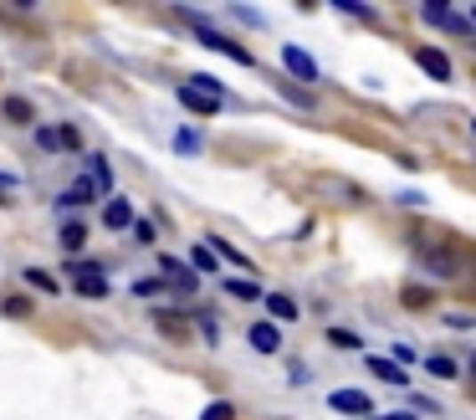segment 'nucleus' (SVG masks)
<instances>
[{"mask_svg":"<svg viewBox=\"0 0 476 420\" xmlns=\"http://www.w3.org/2000/svg\"><path fill=\"white\" fill-rule=\"evenodd\" d=\"M5 118H31V103H26V98H5Z\"/></svg>","mask_w":476,"mask_h":420,"instance_id":"23","label":"nucleus"},{"mask_svg":"<svg viewBox=\"0 0 476 420\" xmlns=\"http://www.w3.org/2000/svg\"><path fill=\"white\" fill-rule=\"evenodd\" d=\"M103 226L108 231H128V226H133V206H128V200H108Z\"/></svg>","mask_w":476,"mask_h":420,"instance_id":"11","label":"nucleus"},{"mask_svg":"<svg viewBox=\"0 0 476 420\" xmlns=\"http://www.w3.org/2000/svg\"><path fill=\"white\" fill-rule=\"evenodd\" d=\"M328 338L338 343V349H359V343H364V338H359V334H349V328H328Z\"/></svg>","mask_w":476,"mask_h":420,"instance_id":"24","label":"nucleus"},{"mask_svg":"<svg viewBox=\"0 0 476 420\" xmlns=\"http://www.w3.org/2000/svg\"><path fill=\"white\" fill-rule=\"evenodd\" d=\"M159 287H165L159 277H139V282H133V293H139V297H154V293H159Z\"/></svg>","mask_w":476,"mask_h":420,"instance_id":"27","label":"nucleus"},{"mask_svg":"<svg viewBox=\"0 0 476 420\" xmlns=\"http://www.w3.org/2000/svg\"><path fill=\"white\" fill-rule=\"evenodd\" d=\"M472 128H476V124H472Z\"/></svg>","mask_w":476,"mask_h":420,"instance_id":"33","label":"nucleus"},{"mask_svg":"<svg viewBox=\"0 0 476 420\" xmlns=\"http://www.w3.org/2000/svg\"><path fill=\"white\" fill-rule=\"evenodd\" d=\"M180 16H185L190 26H195V36H200V46H210V52H226L230 62H241V67H251V52L241 42H230V36H221V31H215V26L206 21V16H195V11H180Z\"/></svg>","mask_w":476,"mask_h":420,"instance_id":"1","label":"nucleus"},{"mask_svg":"<svg viewBox=\"0 0 476 420\" xmlns=\"http://www.w3.org/2000/svg\"><path fill=\"white\" fill-rule=\"evenodd\" d=\"M415 62H420V72H431L435 83H451V57H446V52L420 46V52H415Z\"/></svg>","mask_w":476,"mask_h":420,"instance_id":"7","label":"nucleus"},{"mask_svg":"<svg viewBox=\"0 0 476 420\" xmlns=\"http://www.w3.org/2000/svg\"><path fill=\"white\" fill-rule=\"evenodd\" d=\"M328 410H338V416H364V420H369L374 400L364 395V390H333V395H328Z\"/></svg>","mask_w":476,"mask_h":420,"instance_id":"4","label":"nucleus"},{"mask_svg":"<svg viewBox=\"0 0 476 420\" xmlns=\"http://www.w3.org/2000/svg\"><path fill=\"white\" fill-rule=\"evenodd\" d=\"M72 287H77L83 297H108V272H103V267L77 262V267H72Z\"/></svg>","mask_w":476,"mask_h":420,"instance_id":"3","label":"nucleus"},{"mask_svg":"<svg viewBox=\"0 0 476 420\" xmlns=\"http://www.w3.org/2000/svg\"><path fill=\"white\" fill-rule=\"evenodd\" d=\"M83 241H87V231L77 226V221H67V226H62V246H67V252H77Z\"/></svg>","mask_w":476,"mask_h":420,"instance_id":"21","label":"nucleus"},{"mask_svg":"<svg viewBox=\"0 0 476 420\" xmlns=\"http://www.w3.org/2000/svg\"><path fill=\"white\" fill-rule=\"evenodd\" d=\"M36 144L42 149H77V128H36Z\"/></svg>","mask_w":476,"mask_h":420,"instance_id":"10","label":"nucleus"},{"mask_svg":"<svg viewBox=\"0 0 476 420\" xmlns=\"http://www.w3.org/2000/svg\"><path fill=\"white\" fill-rule=\"evenodd\" d=\"M420 262H425L431 272H440V277H451L456 267H461V262H456L451 252H431V246H420Z\"/></svg>","mask_w":476,"mask_h":420,"instance_id":"13","label":"nucleus"},{"mask_svg":"<svg viewBox=\"0 0 476 420\" xmlns=\"http://www.w3.org/2000/svg\"><path fill=\"white\" fill-rule=\"evenodd\" d=\"M472 375H476V359H472Z\"/></svg>","mask_w":476,"mask_h":420,"instance_id":"32","label":"nucleus"},{"mask_svg":"<svg viewBox=\"0 0 476 420\" xmlns=\"http://www.w3.org/2000/svg\"><path fill=\"white\" fill-rule=\"evenodd\" d=\"M98 200V190L87 185V180H77V185H67L62 195H57V206H67V210H77V206H93Z\"/></svg>","mask_w":476,"mask_h":420,"instance_id":"12","label":"nucleus"},{"mask_svg":"<svg viewBox=\"0 0 476 420\" xmlns=\"http://www.w3.org/2000/svg\"><path fill=\"white\" fill-rule=\"evenodd\" d=\"M190 272L200 277V272H215V252H210L206 241H200V246H195V252H190V262H185Z\"/></svg>","mask_w":476,"mask_h":420,"instance_id":"14","label":"nucleus"},{"mask_svg":"<svg viewBox=\"0 0 476 420\" xmlns=\"http://www.w3.org/2000/svg\"><path fill=\"white\" fill-rule=\"evenodd\" d=\"M159 267H165V277H169V282H174V293H195V287H200V277L190 272V267H185V262H180V256H165Z\"/></svg>","mask_w":476,"mask_h":420,"instance_id":"9","label":"nucleus"},{"mask_svg":"<svg viewBox=\"0 0 476 420\" xmlns=\"http://www.w3.org/2000/svg\"><path fill=\"white\" fill-rule=\"evenodd\" d=\"M226 293H230V297H241V303H256V297H262V287H256L251 277H230Z\"/></svg>","mask_w":476,"mask_h":420,"instance_id":"17","label":"nucleus"},{"mask_svg":"<svg viewBox=\"0 0 476 420\" xmlns=\"http://www.w3.org/2000/svg\"><path fill=\"white\" fill-rule=\"evenodd\" d=\"M338 11H349L359 21H374V5H359V0H338Z\"/></svg>","mask_w":476,"mask_h":420,"instance_id":"25","label":"nucleus"},{"mask_svg":"<svg viewBox=\"0 0 476 420\" xmlns=\"http://www.w3.org/2000/svg\"><path fill=\"white\" fill-rule=\"evenodd\" d=\"M200 420H236V405H230V400H215V405H206Z\"/></svg>","mask_w":476,"mask_h":420,"instance_id":"22","label":"nucleus"},{"mask_svg":"<svg viewBox=\"0 0 476 420\" xmlns=\"http://www.w3.org/2000/svg\"><path fill=\"white\" fill-rule=\"evenodd\" d=\"M369 369L384 379V384H405V369H399L394 359H369Z\"/></svg>","mask_w":476,"mask_h":420,"instance_id":"15","label":"nucleus"},{"mask_svg":"<svg viewBox=\"0 0 476 420\" xmlns=\"http://www.w3.org/2000/svg\"><path fill=\"white\" fill-rule=\"evenodd\" d=\"M180 103H185L190 113L210 118V113H221V103H226V98H215V93H206V87H195V83H180Z\"/></svg>","mask_w":476,"mask_h":420,"instance_id":"5","label":"nucleus"},{"mask_svg":"<svg viewBox=\"0 0 476 420\" xmlns=\"http://www.w3.org/2000/svg\"><path fill=\"white\" fill-rule=\"evenodd\" d=\"M446 328H456V334H466V328H476L466 313H446Z\"/></svg>","mask_w":476,"mask_h":420,"instance_id":"28","label":"nucleus"},{"mask_svg":"<svg viewBox=\"0 0 476 420\" xmlns=\"http://www.w3.org/2000/svg\"><path fill=\"white\" fill-rule=\"evenodd\" d=\"M174 149H180V154H195V149H200V133H174Z\"/></svg>","mask_w":476,"mask_h":420,"instance_id":"26","label":"nucleus"},{"mask_svg":"<svg viewBox=\"0 0 476 420\" xmlns=\"http://www.w3.org/2000/svg\"><path fill=\"white\" fill-rule=\"evenodd\" d=\"M282 67H287L292 77H303V83H318V62H312L303 46H282Z\"/></svg>","mask_w":476,"mask_h":420,"instance_id":"6","label":"nucleus"},{"mask_svg":"<svg viewBox=\"0 0 476 420\" xmlns=\"http://www.w3.org/2000/svg\"><path fill=\"white\" fill-rule=\"evenodd\" d=\"M26 282H31L36 293H62V287H57V277L42 272V267H26Z\"/></svg>","mask_w":476,"mask_h":420,"instance_id":"20","label":"nucleus"},{"mask_svg":"<svg viewBox=\"0 0 476 420\" xmlns=\"http://www.w3.org/2000/svg\"><path fill=\"white\" fill-rule=\"evenodd\" d=\"M11 190H21V180H16V174H0V206H5V195H11Z\"/></svg>","mask_w":476,"mask_h":420,"instance_id":"29","label":"nucleus"},{"mask_svg":"<svg viewBox=\"0 0 476 420\" xmlns=\"http://www.w3.org/2000/svg\"><path fill=\"white\" fill-rule=\"evenodd\" d=\"M87 185L93 190H113V169L103 159H87Z\"/></svg>","mask_w":476,"mask_h":420,"instance_id":"16","label":"nucleus"},{"mask_svg":"<svg viewBox=\"0 0 476 420\" xmlns=\"http://www.w3.org/2000/svg\"><path fill=\"white\" fill-rule=\"evenodd\" d=\"M425 369H431L435 379H456V375H461V369H456V359H451V354H431V359H425Z\"/></svg>","mask_w":476,"mask_h":420,"instance_id":"19","label":"nucleus"},{"mask_svg":"<svg viewBox=\"0 0 476 420\" xmlns=\"http://www.w3.org/2000/svg\"><path fill=\"white\" fill-rule=\"evenodd\" d=\"M267 308H271V318H282V323H292V318H297V303H292V297H282V293H267Z\"/></svg>","mask_w":476,"mask_h":420,"instance_id":"18","label":"nucleus"},{"mask_svg":"<svg viewBox=\"0 0 476 420\" xmlns=\"http://www.w3.org/2000/svg\"><path fill=\"white\" fill-rule=\"evenodd\" d=\"M369 420H420V416H405V410H399V416H369Z\"/></svg>","mask_w":476,"mask_h":420,"instance_id":"31","label":"nucleus"},{"mask_svg":"<svg viewBox=\"0 0 476 420\" xmlns=\"http://www.w3.org/2000/svg\"><path fill=\"white\" fill-rule=\"evenodd\" d=\"M246 338H251L256 354H277V349H282V328H277V323H251Z\"/></svg>","mask_w":476,"mask_h":420,"instance_id":"8","label":"nucleus"},{"mask_svg":"<svg viewBox=\"0 0 476 420\" xmlns=\"http://www.w3.org/2000/svg\"><path fill=\"white\" fill-rule=\"evenodd\" d=\"M394 364H415V349H410V343H394Z\"/></svg>","mask_w":476,"mask_h":420,"instance_id":"30","label":"nucleus"},{"mask_svg":"<svg viewBox=\"0 0 476 420\" xmlns=\"http://www.w3.org/2000/svg\"><path fill=\"white\" fill-rule=\"evenodd\" d=\"M420 16H425L431 26H440V31H451V36H461V42H472V36H476V31H472V21H461V16L451 11V5H440V0H431V5L420 11Z\"/></svg>","mask_w":476,"mask_h":420,"instance_id":"2","label":"nucleus"}]
</instances>
